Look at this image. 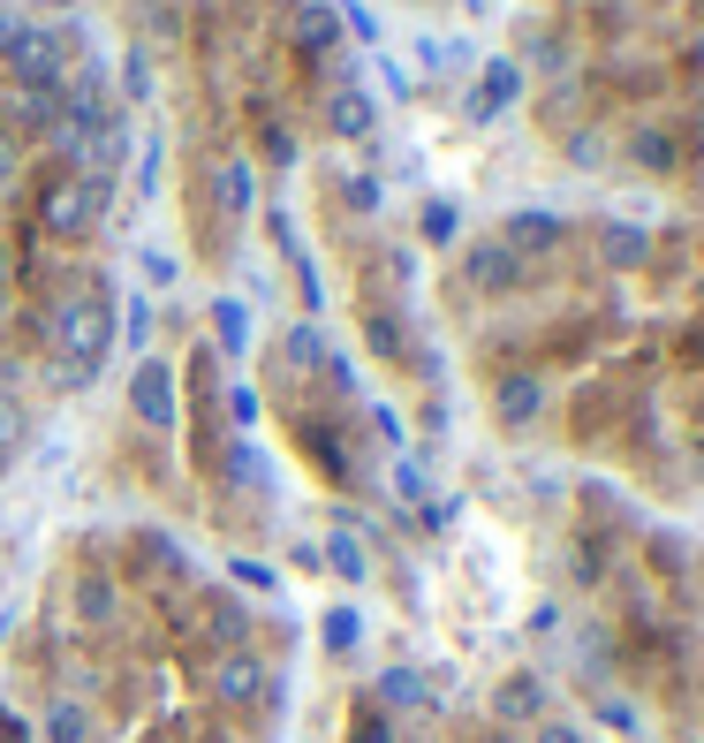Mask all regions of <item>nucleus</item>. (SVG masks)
Returning a JSON list of instances; mask_svg holds the SVG:
<instances>
[{"mask_svg":"<svg viewBox=\"0 0 704 743\" xmlns=\"http://www.w3.org/2000/svg\"><path fill=\"white\" fill-rule=\"evenodd\" d=\"M212 691H220V699H250V691H258V667H250V660H228V667L212 675Z\"/></svg>","mask_w":704,"mask_h":743,"instance_id":"obj_12","label":"nucleus"},{"mask_svg":"<svg viewBox=\"0 0 704 743\" xmlns=\"http://www.w3.org/2000/svg\"><path fill=\"white\" fill-rule=\"evenodd\" d=\"M16 168H23V160H16V144H8V137H0V190H8V182H16Z\"/></svg>","mask_w":704,"mask_h":743,"instance_id":"obj_26","label":"nucleus"},{"mask_svg":"<svg viewBox=\"0 0 704 743\" xmlns=\"http://www.w3.org/2000/svg\"><path fill=\"white\" fill-rule=\"evenodd\" d=\"M289 357H295V364H319V357H326L319 327H289Z\"/></svg>","mask_w":704,"mask_h":743,"instance_id":"obj_17","label":"nucleus"},{"mask_svg":"<svg viewBox=\"0 0 704 743\" xmlns=\"http://www.w3.org/2000/svg\"><path fill=\"white\" fill-rule=\"evenodd\" d=\"M326 554H333V569H341V576H364V554H356V546H349V539H333Z\"/></svg>","mask_w":704,"mask_h":743,"instance_id":"obj_20","label":"nucleus"},{"mask_svg":"<svg viewBox=\"0 0 704 743\" xmlns=\"http://www.w3.org/2000/svg\"><path fill=\"white\" fill-rule=\"evenodd\" d=\"M326 645H356V614H349V608L326 614Z\"/></svg>","mask_w":704,"mask_h":743,"instance_id":"obj_19","label":"nucleus"},{"mask_svg":"<svg viewBox=\"0 0 704 743\" xmlns=\"http://www.w3.org/2000/svg\"><path fill=\"white\" fill-rule=\"evenodd\" d=\"M144 334H152V304L137 297V304H129V342H144Z\"/></svg>","mask_w":704,"mask_h":743,"instance_id":"obj_22","label":"nucleus"},{"mask_svg":"<svg viewBox=\"0 0 704 743\" xmlns=\"http://www.w3.org/2000/svg\"><path fill=\"white\" fill-rule=\"evenodd\" d=\"M636 160H644V168H666V137H636Z\"/></svg>","mask_w":704,"mask_h":743,"instance_id":"obj_23","label":"nucleus"},{"mask_svg":"<svg viewBox=\"0 0 704 743\" xmlns=\"http://www.w3.org/2000/svg\"><path fill=\"white\" fill-rule=\"evenodd\" d=\"M455 235H462V213L447 205V198H440V205H424V243H455Z\"/></svg>","mask_w":704,"mask_h":743,"instance_id":"obj_13","label":"nucleus"},{"mask_svg":"<svg viewBox=\"0 0 704 743\" xmlns=\"http://www.w3.org/2000/svg\"><path fill=\"white\" fill-rule=\"evenodd\" d=\"M8 69H16V84H23V91H61V84H69L61 39H53V31H31V23H16V39H8Z\"/></svg>","mask_w":704,"mask_h":743,"instance_id":"obj_2","label":"nucleus"},{"mask_svg":"<svg viewBox=\"0 0 704 743\" xmlns=\"http://www.w3.org/2000/svg\"><path fill=\"white\" fill-rule=\"evenodd\" d=\"M599 251H606V265H636V259H644V235H636V228H606V235H599Z\"/></svg>","mask_w":704,"mask_h":743,"instance_id":"obj_11","label":"nucleus"},{"mask_svg":"<svg viewBox=\"0 0 704 743\" xmlns=\"http://www.w3.org/2000/svg\"><path fill=\"white\" fill-rule=\"evenodd\" d=\"M212 319H220V350H243L250 342V311L243 304H212Z\"/></svg>","mask_w":704,"mask_h":743,"instance_id":"obj_14","label":"nucleus"},{"mask_svg":"<svg viewBox=\"0 0 704 743\" xmlns=\"http://www.w3.org/2000/svg\"><path fill=\"white\" fill-rule=\"evenodd\" d=\"M122 84H129V99H144V91H152V69H144V53H129V61H122Z\"/></svg>","mask_w":704,"mask_h":743,"instance_id":"obj_18","label":"nucleus"},{"mask_svg":"<svg viewBox=\"0 0 704 743\" xmlns=\"http://www.w3.org/2000/svg\"><path fill=\"white\" fill-rule=\"evenodd\" d=\"M129 402H137V418H144V425H174V380H167V364H137Z\"/></svg>","mask_w":704,"mask_h":743,"instance_id":"obj_5","label":"nucleus"},{"mask_svg":"<svg viewBox=\"0 0 704 743\" xmlns=\"http://www.w3.org/2000/svg\"><path fill=\"white\" fill-rule=\"evenodd\" d=\"M333 39H341V16H333V8H303V16H295V46H303V53H326Z\"/></svg>","mask_w":704,"mask_h":743,"instance_id":"obj_10","label":"nucleus"},{"mask_svg":"<svg viewBox=\"0 0 704 743\" xmlns=\"http://www.w3.org/2000/svg\"><path fill=\"white\" fill-rule=\"evenodd\" d=\"M144 281H174V259H167V251H144Z\"/></svg>","mask_w":704,"mask_h":743,"instance_id":"obj_24","label":"nucleus"},{"mask_svg":"<svg viewBox=\"0 0 704 743\" xmlns=\"http://www.w3.org/2000/svg\"><path fill=\"white\" fill-rule=\"evenodd\" d=\"M333 16H341V23H349V31H356V39H364V46H379V39H386V31H379V16H372V8H364V0H341Z\"/></svg>","mask_w":704,"mask_h":743,"instance_id":"obj_16","label":"nucleus"},{"mask_svg":"<svg viewBox=\"0 0 704 743\" xmlns=\"http://www.w3.org/2000/svg\"><path fill=\"white\" fill-rule=\"evenodd\" d=\"M0 281H8V251H0Z\"/></svg>","mask_w":704,"mask_h":743,"instance_id":"obj_27","label":"nucleus"},{"mask_svg":"<svg viewBox=\"0 0 704 743\" xmlns=\"http://www.w3.org/2000/svg\"><path fill=\"white\" fill-rule=\"evenodd\" d=\"M515 91H523V69L515 61H485V77L470 91V122H493L500 107H515Z\"/></svg>","mask_w":704,"mask_h":743,"instance_id":"obj_4","label":"nucleus"},{"mask_svg":"<svg viewBox=\"0 0 704 743\" xmlns=\"http://www.w3.org/2000/svg\"><path fill=\"white\" fill-rule=\"evenodd\" d=\"M212 205L220 213H250V168L243 160H220L212 168Z\"/></svg>","mask_w":704,"mask_h":743,"instance_id":"obj_8","label":"nucleus"},{"mask_svg":"<svg viewBox=\"0 0 704 743\" xmlns=\"http://www.w3.org/2000/svg\"><path fill=\"white\" fill-rule=\"evenodd\" d=\"M250 410H258V402H250V388H228V418H235V425H250Z\"/></svg>","mask_w":704,"mask_h":743,"instance_id":"obj_25","label":"nucleus"},{"mask_svg":"<svg viewBox=\"0 0 704 743\" xmlns=\"http://www.w3.org/2000/svg\"><path fill=\"white\" fill-rule=\"evenodd\" d=\"M515 251H507V243H477V251H470V281H485V289H507V281H515Z\"/></svg>","mask_w":704,"mask_h":743,"instance_id":"obj_9","label":"nucleus"},{"mask_svg":"<svg viewBox=\"0 0 704 743\" xmlns=\"http://www.w3.org/2000/svg\"><path fill=\"white\" fill-rule=\"evenodd\" d=\"M53 342H61V357H69V372L83 364V380H91V364L107 357V304L99 297H69V304L53 311Z\"/></svg>","mask_w":704,"mask_h":743,"instance_id":"obj_1","label":"nucleus"},{"mask_svg":"<svg viewBox=\"0 0 704 743\" xmlns=\"http://www.w3.org/2000/svg\"><path fill=\"white\" fill-rule=\"evenodd\" d=\"M356 743H394V729H386L379 713H364V721H356Z\"/></svg>","mask_w":704,"mask_h":743,"instance_id":"obj_21","label":"nucleus"},{"mask_svg":"<svg viewBox=\"0 0 704 743\" xmlns=\"http://www.w3.org/2000/svg\"><path fill=\"white\" fill-rule=\"evenodd\" d=\"M326 130L333 137H372V91H333Z\"/></svg>","mask_w":704,"mask_h":743,"instance_id":"obj_7","label":"nucleus"},{"mask_svg":"<svg viewBox=\"0 0 704 743\" xmlns=\"http://www.w3.org/2000/svg\"><path fill=\"white\" fill-rule=\"evenodd\" d=\"M500 410H507V418L523 425V418L539 410V380H507V388H500Z\"/></svg>","mask_w":704,"mask_h":743,"instance_id":"obj_15","label":"nucleus"},{"mask_svg":"<svg viewBox=\"0 0 704 743\" xmlns=\"http://www.w3.org/2000/svg\"><path fill=\"white\" fill-rule=\"evenodd\" d=\"M500 243H507L515 259H523V251H553V243H561V213H539V205H531V213H507V235H500Z\"/></svg>","mask_w":704,"mask_h":743,"instance_id":"obj_6","label":"nucleus"},{"mask_svg":"<svg viewBox=\"0 0 704 743\" xmlns=\"http://www.w3.org/2000/svg\"><path fill=\"white\" fill-rule=\"evenodd\" d=\"M107 198H114V182H107V175L53 182V190H46V228H53V235H83L91 220L107 213Z\"/></svg>","mask_w":704,"mask_h":743,"instance_id":"obj_3","label":"nucleus"}]
</instances>
